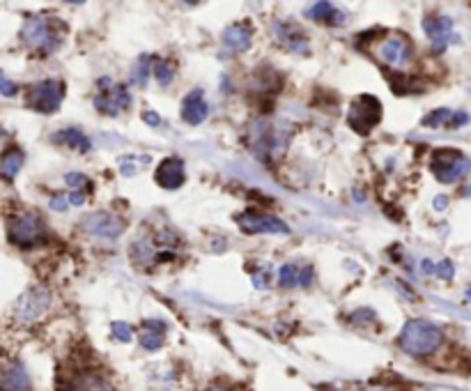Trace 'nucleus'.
<instances>
[{"label":"nucleus","mask_w":471,"mask_h":391,"mask_svg":"<svg viewBox=\"0 0 471 391\" xmlns=\"http://www.w3.org/2000/svg\"><path fill=\"white\" fill-rule=\"evenodd\" d=\"M444 341L442 329L428 320H409L400 332V348L412 357H428L432 355Z\"/></svg>","instance_id":"1"},{"label":"nucleus","mask_w":471,"mask_h":391,"mask_svg":"<svg viewBox=\"0 0 471 391\" xmlns=\"http://www.w3.org/2000/svg\"><path fill=\"white\" fill-rule=\"evenodd\" d=\"M65 35V24L58 19H49L44 14H37V17H30L26 21L24 30H21V40H24L26 47L42 51V54H51L60 47Z\"/></svg>","instance_id":"2"},{"label":"nucleus","mask_w":471,"mask_h":391,"mask_svg":"<svg viewBox=\"0 0 471 391\" xmlns=\"http://www.w3.org/2000/svg\"><path fill=\"white\" fill-rule=\"evenodd\" d=\"M49 228L37 212H21L7 225V239L19 249H33L47 242Z\"/></svg>","instance_id":"3"},{"label":"nucleus","mask_w":471,"mask_h":391,"mask_svg":"<svg viewBox=\"0 0 471 391\" xmlns=\"http://www.w3.org/2000/svg\"><path fill=\"white\" fill-rule=\"evenodd\" d=\"M430 170L439 182L451 184V182H455V179L467 175V173L471 170V161H469L467 154L460 152V150L442 147V150H435V152H432Z\"/></svg>","instance_id":"4"},{"label":"nucleus","mask_w":471,"mask_h":391,"mask_svg":"<svg viewBox=\"0 0 471 391\" xmlns=\"http://www.w3.org/2000/svg\"><path fill=\"white\" fill-rule=\"evenodd\" d=\"M382 122V104L377 97L363 95L356 97L347 113V125L358 134V136H368L375 127Z\"/></svg>","instance_id":"5"},{"label":"nucleus","mask_w":471,"mask_h":391,"mask_svg":"<svg viewBox=\"0 0 471 391\" xmlns=\"http://www.w3.org/2000/svg\"><path fill=\"white\" fill-rule=\"evenodd\" d=\"M65 99V83L63 81H42L28 88V106L37 113H56Z\"/></svg>","instance_id":"6"},{"label":"nucleus","mask_w":471,"mask_h":391,"mask_svg":"<svg viewBox=\"0 0 471 391\" xmlns=\"http://www.w3.org/2000/svg\"><path fill=\"white\" fill-rule=\"evenodd\" d=\"M375 49L379 60L398 72L405 70V65L409 63V58H412V42L400 33L384 35L382 40L375 44Z\"/></svg>","instance_id":"7"},{"label":"nucleus","mask_w":471,"mask_h":391,"mask_svg":"<svg viewBox=\"0 0 471 391\" xmlns=\"http://www.w3.org/2000/svg\"><path fill=\"white\" fill-rule=\"evenodd\" d=\"M131 95L124 83L110 86V79H99V93L94 97V106L104 115H117L119 111L129 106Z\"/></svg>","instance_id":"8"},{"label":"nucleus","mask_w":471,"mask_h":391,"mask_svg":"<svg viewBox=\"0 0 471 391\" xmlns=\"http://www.w3.org/2000/svg\"><path fill=\"white\" fill-rule=\"evenodd\" d=\"M237 225L246 235H263V232H269V235H288L290 232L288 223L272 214L244 212L237 216Z\"/></svg>","instance_id":"9"},{"label":"nucleus","mask_w":471,"mask_h":391,"mask_svg":"<svg viewBox=\"0 0 471 391\" xmlns=\"http://www.w3.org/2000/svg\"><path fill=\"white\" fill-rule=\"evenodd\" d=\"M423 30L437 54H442L451 42H458V35H455L453 30V21L451 17H444V14H428V17L423 19Z\"/></svg>","instance_id":"10"},{"label":"nucleus","mask_w":471,"mask_h":391,"mask_svg":"<svg viewBox=\"0 0 471 391\" xmlns=\"http://www.w3.org/2000/svg\"><path fill=\"white\" fill-rule=\"evenodd\" d=\"M83 230L92 237H101V239H117L124 232V221L115 214L108 212H94L83 219Z\"/></svg>","instance_id":"11"},{"label":"nucleus","mask_w":471,"mask_h":391,"mask_svg":"<svg viewBox=\"0 0 471 391\" xmlns=\"http://www.w3.org/2000/svg\"><path fill=\"white\" fill-rule=\"evenodd\" d=\"M60 391H113L110 382L101 373L94 371H74L67 380H60Z\"/></svg>","instance_id":"12"},{"label":"nucleus","mask_w":471,"mask_h":391,"mask_svg":"<svg viewBox=\"0 0 471 391\" xmlns=\"http://www.w3.org/2000/svg\"><path fill=\"white\" fill-rule=\"evenodd\" d=\"M51 304V295L49 290L44 288H30L26 295H21V299L17 302V315L21 320H37L40 315L47 311Z\"/></svg>","instance_id":"13"},{"label":"nucleus","mask_w":471,"mask_h":391,"mask_svg":"<svg viewBox=\"0 0 471 391\" xmlns=\"http://www.w3.org/2000/svg\"><path fill=\"white\" fill-rule=\"evenodd\" d=\"M156 184L163 186V189L173 191V189H179V186L184 184V161L179 159V157H168V159H163L159 163V168H156Z\"/></svg>","instance_id":"14"},{"label":"nucleus","mask_w":471,"mask_h":391,"mask_svg":"<svg viewBox=\"0 0 471 391\" xmlns=\"http://www.w3.org/2000/svg\"><path fill=\"white\" fill-rule=\"evenodd\" d=\"M207 115H209V106L205 102L203 90H191L182 99V120L189 125H200L205 122Z\"/></svg>","instance_id":"15"},{"label":"nucleus","mask_w":471,"mask_h":391,"mask_svg":"<svg viewBox=\"0 0 471 391\" xmlns=\"http://www.w3.org/2000/svg\"><path fill=\"white\" fill-rule=\"evenodd\" d=\"M306 19H313L317 24L324 26H342L345 24V12L336 10L331 3H313L311 7H306Z\"/></svg>","instance_id":"16"},{"label":"nucleus","mask_w":471,"mask_h":391,"mask_svg":"<svg viewBox=\"0 0 471 391\" xmlns=\"http://www.w3.org/2000/svg\"><path fill=\"white\" fill-rule=\"evenodd\" d=\"M30 378L19 364H7L0 371V391H28Z\"/></svg>","instance_id":"17"},{"label":"nucleus","mask_w":471,"mask_h":391,"mask_svg":"<svg viewBox=\"0 0 471 391\" xmlns=\"http://www.w3.org/2000/svg\"><path fill=\"white\" fill-rule=\"evenodd\" d=\"M276 37H279L290 51H297V54H306V51H308V40H306L304 30L297 28L295 24H276Z\"/></svg>","instance_id":"18"},{"label":"nucleus","mask_w":471,"mask_h":391,"mask_svg":"<svg viewBox=\"0 0 471 391\" xmlns=\"http://www.w3.org/2000/svg\"><path fill=\"white\" fill-rule=\"evenodd\" d=\"M163 334H166V325L161 320H145L140 325V345L145 350H159L163 345Z\"/></svg>","instance_id":"19"},{"label":"nucleus","mask_w":471,"mask_h":391,"mask_svg":"<svg viewBox=\"0 0 471 391\" xmlns=\"http://www.w3.org/2000/svg\"><path fill=\"white\" fill-rule=\"evenodd\" d=\"M223 42H226V47H230L233 51H246L251 47V30H249V26H244V24L230 26L226 33H223Z\"/></svg>","instance_id":"20"},{"label":"nucleus","mask_w":471,"mask_h":391,"mask_svg":"<svg viewBox=\"0 0 471 391\" xmlns=\"http://www.w3.org/2000/svg\"><path fill=\"white\" fill-rule=\"evenodd\" d=\"M53 141L60 143V145L78 150V152H88V150L92 147V143H90V138L85 136V134L81 129H74V127L72 129H63V131L53 134Z\"/></svg>","instance_id":"21"},{"label":"nucleus","mask_w":471,"mask_h":391,"mask_svg":"<svg viewBox=\"0 0 471 391\" xmlns=\"http://www.w3.org/2000/svg\"><path fill=\"white\" fill-rule=\"evenodd\" d=\"M21 166H24V152L19 147H10L0 159V175L5 179H14Z\"/></svg>","instance_id":"22"},{"label":"nucleus","mask_w":471,"mask_h":391,"mask_svg":"<svg viewBox=\"0 0 471 391\" xmlns=\"http://www.w3.org/2000/svg\"><path fill=\"white\" fill-rule=\"evenodd\" d=\"M154 77H156V81H159L161 86H170L173 83V79H175V70L170 67L166 60H159V58H154Z\"/></svg>","instance_id":"23"},{"label":"nucleus","mask_w":471,"mask_h":391,"mask_svg":"<svg viewBox=\"0 0 471 391\" xmlns=\"http://www.w3.org/2000/svg\"><path fill=\"white\" fill-rule=\"evenodd\" d=\"M448 118H451V111L448 109H437L428 113V115L423 118V127H428V129H435V127H442L444 122H448Z\"/></svg>","instance_id":"24"},{"label":"nucleus","mask_w":471,"mask_h":391,"mask_svg":"<svg viewBox=\"0 0 471 391\" xmlns=\"http://www.w3.org/2000/svg\"><path fill=\"white\" fill-rule=\"evenodd\" d=\"M299 281V269L295 265H283L281 272H279V283L283 288H292Z\"/></svg>","instance_id":"25"},{"label":"nucleus","mask_w":471,"mask_h":391,"mask_svg":"<svg viewBox=\"0 0 471 391\" xmlns=\"http://www.w3.org/2000/svg\"><path fill=\"white\" fill-rule=\"evenodd\" d=\"M149 63H152V58H149V56H143V58L138 60V67H136V72H133V81H136V83H140V86L147 83Z\"/></svg>","instance_id":"26"},{"label":"nucleus","mask_w":471,"mask_h":391,"mask_svg":"<svg viewBox=\"0 0 471 391\" xmlns=\"http://www.w3.org/2000/svg\"><path fill=\"white\" fill-rule=\"evenodd\" d=\"M110 329H113V336L117 338L119 343H129L131 341V327L126 325V322H113V325H110Z\"/></svg>","instance_id":"27"},{"label":"nucleus","mask_w":471,"mask_h":391,"mask_svg":"<svg viewBox=\"0 0 471 391\" xmlns=\"http://www.w3.org/2000/svg\"><path fill=\"white\" fill-rule=\"evenodd\" d=\"M17 93H19V86L14 83V81L7 79L5 72L0 70V95H3V97H17Z\"/></svg>","instance_id":"28"},{"label":"nucleus","mask_w":471,"mask_h":391,"mask_svg":"<svg viewBox=\"0 0 471 391\" xmlns=\"http://www.w3.org/2000/svg\"><path fill=\"white\" fill-rule=\"evenodd\" d=\"M467 122H469V113L458 111V113H451V118H448L446 127H448V129H460V127H465Z\"/></svg>","instance_id":"29"},{"label":"nucleus","mask_w":471,"mask_h":391,"mask_svg":"<svg viewBox=\"0 0 471 391\" xmlns=\"http://www.w3.org/2000/svg\"><path fill=\"white\" fill-rule=\"evenodd\" d=\"M435 274L439 276V279L451 281V279H453V274H455L453 262H451V260H442V262H439V265H435Z\"/></svg>","instance_id":"30"},{"label":"nucleus","mask_w":471,"mask_h":391,"mask_svg":"<svg viewBox=\"0 0 471 391\" xmlns=\"http://www.w3.org/2000/svg\"><path fill=\"white\" fill-rule=\"evenodd\" d=\"M65 182L69 186H74V189H81V186L88 184V177L83 175V173H69V175L65 177Z\"/></svg>","instance_id":"31"},{"label":"nucleus","mask_w":471,"mask_h":391,"mask_svg":"<svg viewBox=\"0 0 471 391\" xmlns=\"http://www.w3.org/2000/svg\"><path fill=\"white\" fill-rule=\"evenodd\" d=\"M253 285H256V288H260V290H265L267 285H269V272L265 269H256V272H253Z\"/></svg>","instance_id":"32"},{"label":"nucleus","mask_w":471,"mask_h":391,"mask_svg":"<svg viewBox=\"0 0 471 391\" xmlns=\"http://www.w3.org/2000/svg\"><path fill=\"white\" fill-rule=\"evenodd\" d=\"M69 207V202H67V196H53L51 198V209H56V212H63V209Z\"/></svg>","instance_id":"33"},{"label":"nucleus","mask_w":471,"mask_h":391,"mask_svg":"<svg viewBox=\"0 0 471 391\" xmlns=\"http://www.w3.org/2000/svg\"><path fill=\"white\" fill-rule=\"evenodd\" d=\"M67 202H69V205H83L85 193L83 191H72L69 196H67Z\"/></svg>","instance_id":"34"},{"label":"nucleus","mask_w":471,"mask_h":391,"mask_svg":"<svg viewBox=\"0 0 471 391\" xmlns=\"http://www.w3.org/2000/svg\"><path fill=\"white\" fill-rule=\"evenodd\" d=\"M311 281H313V269L311 267H304V272L299 274V285H304V288H308L311 285Z\"/></svg>","instance_id":"35"},{"label":"nucleus","mask_w":471,"mask_h":391,"mask_svg":"<svg viewBox=\"0 0 471 391\" xmlns=\"http://www.w3.org/2000/svg\"><path fill=\"white\" fill-rule=\"evenodd\" d=\"M143 120H145L149 127H159L161 125V118L156 115V113H152V111H145L143 113Z\"/></svg>","instance_id":"36"},{"label":"nucleus","mask_w":471,"mask_h":391,"mask_svg":"<svg viewBox=\"0 0 471 391\" xmlns=\"http://www.w3.org/2000/svg\"><path fill=\"white\" fill-rule=\"evenodd\" d=\"M446 202H448V200H446V196H439V198H435V207H437V209H444V207H446Z\"/></svg>","instance_id":"37"},{"label":"nucleus","mask_w":471,"mask_h":391,"mask_svg":"<svg viewBox=\"0 0 471 391\" xmlns=\"http://www.w3.org/2000/svg\"><path fill=\"white\" fill-rule=\"evenodd\" d=\"M209 391H235V389H228V387H212Z\"/></svg>","instance_id":"38"},{"label":"nucleus","mask_w":471,"mask_h":391,"mask_svg":"<svg viewBox=\"0 0 471 391\" xmlns=\"http://www.w3.org/2000/svg\"><path fill=\"white\" fill-rule=\"evenodd\" d=\"M467 299H471V288L467 290Z\"/></svg>","instance_id":"39"}]
</instances>
